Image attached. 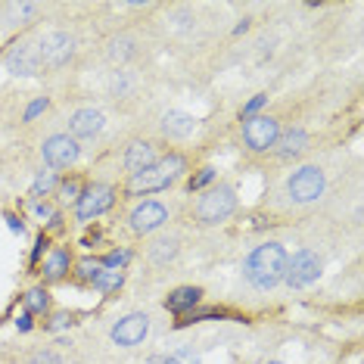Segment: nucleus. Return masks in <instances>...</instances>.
Returning a JSON list of instances; mask_svg holds the SVG:
<instances>
[{"instance_id":"obj_14","label":"nucleus","mask_w":364,"mask_h":364,"mask_svg":"<svg viewBox=\"0 0 364 364\" xmlns=\"http://www.w3.org/2000/svg\"><path fill=\"white\" fill-rule=\"evenodd\" d=\"M159 146L153 144V140H134V144L125 146V156H122V165H125L128 178L131 175H140V171L153 168L156 162H159Z\"/></svg>"},{"instance_id":"obj_12","label":"nucleus","mask_w":364,"mask_h":364,"mask_svg":"<svg viewBox=\"0 0 364 364\" xmlns=\"http://www.w3.org/2000/svg\"><path fill=\"white\" fill-rule=\"evenodd\" d=\"M6 69H10L13 75H22V78L44 75V60H41V44H38V38L16 44L13 50L6 53Z\"/></svg>"},{"instance_id":"obj_18","label":"nucleus","mask_w":364,"mask_h":364,"mask_svg":"<svg viewBox=\"0 0 364 364\" xmlns=\"http://www.w3.org/2000/svg\"><path fill=\"white\" fill-rule=\"evenodd\" d=\"M200 296L203 289L200 287H178L175 293L165 296V309L168 311H193V305H200Z\"/></svg>"},{"instance_id":"obj_4","label":"nucleus","mask_w":364,"mask_h":364,"mask_svg":"<svg viewBox=\"0 0 364 364\" xmlns=\"http://www.w3.org/2000/svg\"><path fill=\"white\" fill-rule=\"evenodd\" d=\"M181 175H184V159H181L178 153L162 156V159L156 162L153 168L140 171V175H131V181H128V193H131V196L162 193V190H168Z\"/></svg>"},{"instance_id":"obj_23","label":"nucleus","mask_w":364,"mask_h":364,"mask_svg":"<svg viewBox=\"0 0 364 364\" xmlns=\"http://www.w3.org/2000/svg\"><path fill=\"white\" fill-rule=\"evenodd\" d=\"M47 309H50V296L44 293V289H31V293L26 296V311L28 314H44Z\"/></svg>"},{"instance_id":"obj_24","label":"nucleus","mask_w":364,"mask_h":364,"mask_svg":"<svg viewBox=\"0 0 364 364\" xmlns=\"http://www.w3.org/2000/svg\"><path fill=\"white\" fill-rule=\"evenodd\" d=\"M128 259H131V252H128V250H115V252L106 255L103 264H106V268H109V271H122V268H125V264H128Z\"/></svg>"},{"instance_id":"obj_32","label":"nucleus","mask_w":364,"mask_h":364,"mask_svg":"<svg viewBox=\"0 0 364 364\" xmlns=\"http://www.w3.org/2000/svg\"><path fill=\"white\" fill-rule=\"evenodd\" d=\"M16 324H19V330H31V314L26 311V314H22L19 321H16Z\"/></svg>"},{"instance_id":"obj_1","label":"nucleus","mask_w":364,"mask_h":364,"mask_svg":"<svg viewBox=\"0 0 364 364\" xmlns=\"http://www.w3.org/2000/svg\"><path fill=\"white\" fill-rule=\"evenodd\" d=\"M330 187V178H327V168L318 162H305V165H296L289 175L280 181L274 196L284 209H309L327 193Z\"/></svg>"},{"instance_id":"obj_16","label":"nucleus","mask_w":364,"mask_h":364,"mask_svg":"<svg viewBox=\"0 0 364 364\" xmlns=\"http://www.w3.org/2000/svg\"><path fill=\"white\" fill-rule=\"evenodd\" d=\"M159 128H162V134H165V137H171V140H184V137H190V134L196 131V119H193L190 112L168 109V112L162 115Z\"/></svg>"},{"instance_id":"obj_25","label":"nucleus","mask_w":364,"mask_h":364,"mask_svg":"<svg viewBox=\"0 0 364 364\" xmlns=\"http://www.w3.org/2000/svg\"><path fill=\"white\" fill-rule=\"evenodd\" d=\"M144 364H190L184 355H153V358H146Z\"/></svg>"},{"instance_id":"obj_8","label":"nucleus","mask_w":364,"mask_h":364,"mask_svg":"<svg viewBox=\"0 0 364 364\" xmlns=\"http://www.w3.org/2000/svg\"><path fill=\"white\" fill-rule=\"evenodd\" d=\"M41 156H44L47 168L63 171V168H72V165L81 159V144L75 137L65 134V131H56V134L44 137V144H41Z\"/></svg>"},{"instance_id":"obj_5","label":"nucleus","mask_w":364,"mask_h":364,"mask_svg":"<svg viewBox=\"0 0 364 364\" xmlns=\"http://www.w3.org/2000/svg\"><path fill=\"white\" fill-rule=\"evenodd\" d=\"M171 221V205L165 200H144L128 212V230L134 237H150Z\"/></svg>"},{"instance_id":"obj_11","label":"nucleus","mask_w":364,"mask_h":364,"mask_svg":"<svg viewBox=\"0 0 364 364\" xmlns=\"http://www.w3.org/2000/svg\"><path fill=\"white\" fill-rule=\"evenodd\" d=\"M65 134L75 137L78 144H87V140H97L106 131V115L94 106H78V109L69 112V122H65Z\"/></svg>"},{"instance_id":"obj_31","label":"nucleus","mask_w":364,"mask_h":364,"mask_svg":"<svg viewBox=\"0 0 364 364\" xmlns=\"http://www.w3.org/2000/svg\"><path fill=\"white\" fill-rule=\"evenodd\" d=\"M60 193H63V196H75V193H78V184H75V181H69V184L60 187Z\"/></svg>"},{"instance_id":"obj_10","label":"nucleus","mask_w":364,"mask_h":364,"mask_svg":"<svg viewBox=\"0 0 364 364\" xmlns=\"http://www.w3.org/2000/svg\"><path fill=\"white\" fill-rule=\"evenodd\" d=\"M150 327H153V318L146 311H131L125 318H119L109 330V339L122 349H134L140 346L146 336H150Z\"/></svg>"},{"instance_id":"obj_30","label":"nucleus","mask_w":364,"mask_h":364,"mask_svg":"<svg viewBox=\"0 0 364 364\" xmlns=\"http://www.w3.org/2000/svg\"><path fill=\"white\" fill-rule=\"evenodd\" d=\"M6 221H10V230H16V234H26V225H22V218H16V215H6Z\"/></svg>"},{"instance_id":"obj_22","label":"nucleus","mask_w":364,"mask_h":364,"mask_svg":"<svg viewBox=\"0 0 364 364\" xmlns=\"http://www.w3.org/2000/svg\"><path fill=\"white\" fill-rule=\"evenodd\" d=\"M90 284L100 289V293H112V289H119L122 284H125V277H122V271H109V268H103V271H97V274L90 277Z\"/></svg>"},{"instance_id":"obj_29","label":"nucleus","mask_w":364,"mask_h":364,"mask_svg":"<svg viewBox=\"0 0 364 364\" xmlns=\"http://www.w3.org/2000/svg\"><path fill=\"white\" fill-rule=\"evenodd\" d=\"M44 109H47V100H35V103H31V106H28L26 119H28V122H31V119H38V115H41V112H44Z\"/></svg>"},{"instance_id":"obj_13","label":"nucleus","mask_w":364,"mask_h":364,"mask_svg":"<svg viewBox=\"0 0 364 364\" xmlns=\"http://www.w3.org/2000/svg\"><path fill=\"white\" fill-rule=\"evenodd\" d=\"M115 203V190L106 187V184H94L87 187L85 193L78 196V205H75V215L78 221H90V218H100L103 212H109Z\"/></svg>"},{"instance_id":"obj_6","label":"nucleus","mask_w":364,"mask_h":364,"mask_svg":"<svg viewBox=\"0 0 364 364\" xmlns=\"http://www.w3.org/2000/svg\"><path fill=\"white\" fill-rule=\"evenodd\" d=\"M38 44H41L44 72H60V69H65V65L72 63V56H75V50H78L75 35H69V31H63V28L47 31L44 38H38Z\"/></svg>"},{"instance_id":"obj_28","label":"nucleus","mask_w":364,"mask_h":364,"mask_svg":"<svg viewBox=\"0 0 364 364\" xmlns=\"http://www.w3.org/2000/svg\"><path fill=\"white\" fill-rule=\"evenodd\" d=\"M31 364H63V358L56 352H38L35 358H31Z\"/></svg>"},{"instance_id":"obj_3","label":"nucleus","mask_w":364,"mask_h":364,"mask_svg":"<svg viewBox=\"0 0 364 364\" xmlns=\"http://www.w3.org/2000/svg\"><path fill=\"white\" fill-rule=\"evenodd\" d=\"M234 212H237V190L230 184L205 187L193 203V218H196V225H203V228L225 225Z\"/></svg>"},{"instance_id":"obj_2","label":"nucleus","mask_w":364,"mask_h":364,"mask_svg":"<svg viewBox=\"0 0 364 364\" xmlns=\"http://www.w3.org/2000/svg\"><path fill=\"white\" fill-rule=\"evenodd\" d=\"M284 268H287V250L277 240L259 243L255 250L243 259V280L259 293H268L277 284H284Z\"/></svg>"},{"instance_id":"obj_21","label":"nucleus","mask_w":364,"mask_h":364,"mask_svg":"<svg viewBox=\"0 0 364 364\" xmlns=\"http://www.w3.org/2000/svg\"><path fill=\"white\" fill-rule=\"evenodd\" d=\"M65 274H69V252H65V250H53L44 259V277L47 280H60Z\"/></svg>"},{"instance_id":"obj_9","label":"nucleus","mask_w":364,"mask_h":364,"mask_svg":"<svg viewBox=\"0 0 364 364\" xmlns=\"http://www.w3.org/2000/svg\"><path fill=\"white\" fill-rule=\"evenodd\" d=\"M280 137V122L274 115H252L243 125V144L252 153H271Z\"/></svg>"},{"instance_id":"obj_26","label":"nucleus","mask_w":364,"mask_h":364,"mask_svg":"<svg viewBox=\"0 0 364 364\" xmlns=\"http://www.w3.org/2000/svg\"><path fill=\"white\" fill-rule=\"evenodd\" d=\"M264 103H268V94H259V97H255V100H250V103L243 106V119H252V115L259 112Z\"/></svg>"},{"instance_id":"obj_17","label":"nucleus","mask_w":364,"mask_h":364,"mask_svg":"<svg viewBox=\"0 0 364 364\" xmlns=\"http://www.w3.org/2000/svg\"><path fill=\"white\" fill-rule=\"evenodd\" d=\"M106 94L112 97V100H128V97L137 94V78L131 69H115L109 81H106Z\"/></svg>"},{"instance_id":"obj_7","label":"nucleus","mask_w":364,"mask_h":364,"mask_svg":"<svg viewBox=\"0 0 364 364\" xmlns=\"http://www.w3.org/2000/svg\"><path fill=\"white\" fill-rule=\"evenodd\" d=\"M324 271V259L314 250H299L293 255H287V268H284V284L289 289H305Z\"/></svg>"},{"instance_id":"obj_15","label":"nucleus","mask_w":364,"mask_h":364,"mask_svg":"<svg viewBox=\"0 0 364 364\" xmlns=\"http://www.w3.org/2000/svg\"><path fill=\"white\" fill-rule=\"evenodd\" d=\"M178 255H181V237L178 234H162L146 246V259H150L153 268H168Z\"/></svg>"},{"instance_id":"obj_20","label":"nucleus","mask_w":364,"mask_h":364,"mask_svg":"<svg viewBox=\"0 0 364 364\" xmlns=\"http://www.w3.org/2000/svg\"><path fill=\"white\" fill-rule=\"evenodd\" d=\"M106 56L115 69H125V63H131L137 56V44L131 38H112L109 47H106Z\"/></svg>"},{"instance_id":"obj_27","label":"nucleus","mask_w":364,"mask_h":364,"mask_svg":"<svg viewBox=\"0 0 364 364\" xmlns=\"http://www.w3.org/2000/svg\"><path fill=\"white\" fill-rule=\"evenodd\" d=\"M212 178H215V168H203L196 178H190V190H203V187L209 184Z\"/></svg>"},{"instance_id":"obj_33","label":"nucleus","mask_w":364,"mask_h":364,"mask_svg":"<svg viewBox=\"0 0 364 364\" xmlns=\"http://www.w3.org/2000/svg\"><path fill=\"white\" fill-rule=\"evenodd\" d=\"M264 364H284V361H264Z\"/></svg>"},{"instance_id":"obj_19","label":"nucleus","mask_w":364,"mask_h":364,"mask_svg":"<svg viewBox=\"0 0 364 364\" xmlns=\"http://www.w3.org/2000/svg\"><path fill=\"white\" fill-rule=\"evenodd\" d=\"M305 144H309V134H305L302 128H293V131H280V137H277V144H274V150L280 159H289V156H296V153H302L305 150Z\"/></svg>"}]
</instances>
